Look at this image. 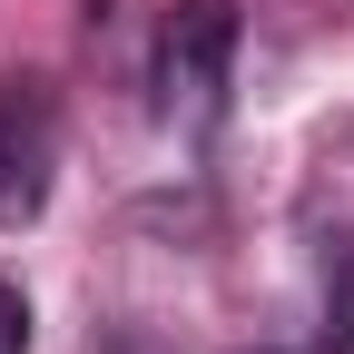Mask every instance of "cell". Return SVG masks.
<instances>
[{
    "label": "cell",
    "instance_id": "6da1fadb",
    "mask_svg": "<svg viewBox=\"0 0 354 354\" xmlns=\"http://www.w3.org/2000/svg\"><path fill=\"white\" fill-rule=\"evenodd\" d=\"M236 69V0H177L158 30V118L167 128H216Z\"/></svg>",
    "mask_w": 354,
    "mask_h": 354
},
{
    "label": "cell",
    "instance_id": "7a4b0ae2",
    "mask_svg": "<svg viewBox=\"0 0 354 354\" xmlns=\"http://www.w3.org/2000/svg\"><path fill=\"white\" fill-rule=\"evenodd\" d=\"M59 177V99L50 79H0V227H30Z\"/></svg>",
    "mask_w": 354,
    "mask_h": 354
},
{
    "label": "cell",
    "instance_id": "3957f363",
    "mask_svg": "<svg viewBox=\"0 0 354 354\" xmlns=\"http://www.w3.org/2000/svg\"><path fill=\"white\" fill-rule=\"evenodd\" d=\"M325 344H354V246H335L325 266Z\"/></svg>",
    "mask_w": 354,
    "mask_h": 354
},
{
    "label": "cell",
    "instance_id": "277c9868",
    "mask_svg": "<svg viewBox=\"0 0 354 354\" xmlns=\"http://www.w3.org/2000/svg\"><path fill=\"white\" fill-rule=\"evenodd\" d=\"M0 354H30V305H20V286H0Z\"/></svg>",
    "mask_w": 354,
    "mask_h": 354
}]
</instances>
